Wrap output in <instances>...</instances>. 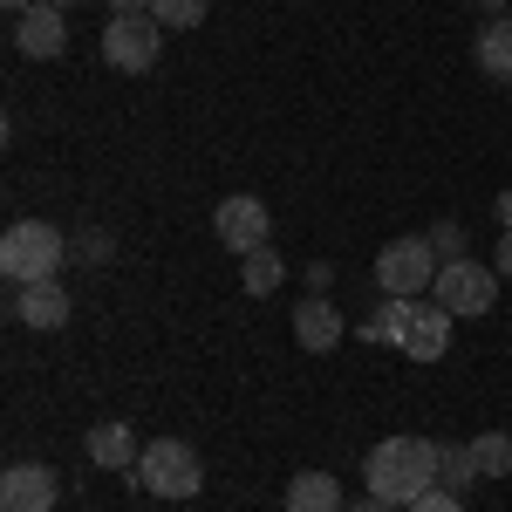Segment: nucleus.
<instances>
[{"label": "nucleus", "mask_w": 512, "mask_h": 512, "mask_svg": "<svg viewBox=\"0 0 512 512\" xmlns=\"http://www.w3.org/2000/svg\"><path fill=\"white\" fill-rule=\"evenodd\" d=\"M437 472H444V444H431V437H383V444L369 451V465H362L369 499H383V506H396V512L417 506L437 485Z\"/></svg>", "instance_id": "1"}, {"label": "nucleus", "mask_w": 512, "mask_h": 512, "mask_svg": "<svg viewBox=\"0 0 512 512\" xmlns=\"http://www.w3.org/2000/svg\"><path fill=\"white\" fill-rule=\"evenodd\" d=\"M62 267H69L62 226H48V219H14V226H7V239H0V274L14 280V287L62 280Z\"/></svg>", "instance_id": "2"}, {"label": "nucleus", "mask_w": 512, "mask_h": 512, "mask_svg": "<svg viewBox=\"0 0 512 512\" xmlns=\"http://www.w3.org/2000/svg\"><path fill=\"white\" fill-rule=\"evenodd\" d=\"M137 485H144L151 499H192L198 485H205V465H198L192 444H178V437H151L144 458H137Z\"/></svg>", "instance_id": "3"}, {"label": "nucleus", "mask_w": 512, "mask_h": 512, "mask_svg": "<svg viewBox=\"0 0 512 512\" xmlns=\"http://www.w3.org/2000/svg\"><path fill=\"white\" fill-rule=\"evenodd\" d=\"M431 301L437 308H451V315H492V301H499V267H485V260H444L431 280Z\"/></svg>", "instance_id": "4"}, {"label": "nucleus", "mask_w": 512, "mask_h": 512, "mask_svg": "<svg viewBox=\"0 0 512 512\" xmlns=\"http://www.w3.org/2000/svg\"><path fill=\"white\" fill-rule=\"evenodd\" d=\"M164 55V21L158 14H110V28H103V62L123 69V76H144V69H158Z\"/></svg>", "instance_id": "5"}, {"label": "nucleus", "mask_w": 512, "mask_h": 512, "mask_svg": "<svg viewBox=\"0 0 512 512\" xmlns=\"http://www.w3.org/2000/svg\"><path fill=\"white\" fill-rule=\"evenodd\" d=\"M437 246H431V233H410V239H390L383 253H376V287L383 294H424L437 280Z\"/></svg>", "instance_id": "6"}, {"label": "nucleus", "mask_w": 512, "mask_h": 512, "mask_svg": "<svg viewBox=\"0 0 512 512\" xmlns=\"http://www.w3.org/2000/svg\"><path fill=\"white\" fill-rule=\"evenodd\" d=\"M212 233H219V246H233V253H260L267 233H274V212L253 192H233V198L212 205Z\"/></svg>", "instance_id": "7"}, {"label": "nucleus", "mask_w": 512, "mask_h": 512, "mask_svg": "<svg viewBox=\"0 0 512 512\" xmlns=\"http://www.w3.org/2000/svg\"><path fill=\"white\" fill-rule=\"evenodd\" d=\"M62 472L55 465H7L0 472V512H55Z\"/></svg>", "instance_id": "8"}, {"label": "nucleus", "mask_w": 512, "mask_h": 512, "mask_svg": "<svg viewBox=\"0 0 512 512\" xmlns=\"http://www.w3.org/2000/svg\"><path fill=\"white\" fill-rule=\"evenodd\" d=\"M69 287L62 280H35V287H14V321L21 328H35V335H55V328H69Z\"/></svg>", "instance_id": "9"}, {"label": "nucleus", "mask_w": 512, "mask_h": 512, "mask_svg": "<svg viewBox=\"0 0 512 512\" xmlns=\"http://www.w3.org/2000/svg\"><path fill=\"white\" fill-rule=\"evenodd\" d=\"M14 48L28 55V62H55L62 48H69V21H62V7H28L21 21H14Z\"/></svg>", "instance_id": "10"}, {"label": "nucleus", "mask_w": 512, "mask_h": 512, "mask_svg": "<svg viewBox=\"0 0 512 512\" xmlns=\"http://www.w3.org/2000/svg\"><path fill=\"white\" fill-rule=\"evenodd\" d=\"M342 328H349V321H342V308H335L328 294H308V301L294 308V342H301L308 355H328L335 342H342Z\"/></svg>", "instance_id": "11"}, {"label": "nucleus", "mask_w": 512, "mask_h": 512, "mask_svg": "<svg viewBox=\"0 0 512 512\" xmlns=\"http://www.w3.org/2000/svg\"><path fill=\"white\" fill-rule=\"evenodd\" d=\"M451 308H437V301H417V315H410V328H403V355L410 362H437V355L451 349Z\"/></svg>", "instance_id": "12"}, {"label": "nucleus", "mask_w": 512, "mask_h": 512, "mask_svg": "<svg viewBox=\"0 0 512 512\" xmlns=\"http://www.w3.org/2000/svg\"><path fill=\"white\" fill-rule=\"evenodd\" d=\"M287 512H349L335 472H294L287 478Z\"/></svg>", "instance_id": "13"}, {"label": "nucleus", "mask_w": 512, "mask_h": 512, "mask_svg": "<svg viewBox=\"0 0 512 512\" xmlns=\"http://www.w3.org/2000/svg\"><path fill=\"white\" fill-rule=\"evenodd\" d=\"M89 458L103 465V472H137V458H144V444L130 424H96L89 431Z\"/></svg>", "instance_id": "14"}, {"label": "nucleus", "mask_w": 512, "mask_h": 512, "mask_svg": "<svg viewBox=\"0 0 512 512\" xmlns=\"http://www.w3.org/2000/svg\"><path fill=\"white\" fill-rule=\"evenodd\" d=\"M472 55H478V69H485L492 82H512V14H492V21L478 28Z\"/></svg>", "instance_id": "15"}, {"label": "nucleus", "mask_w": 512, "mask_h": 512, "mask_svg": "<svg viewBox=\"0 0 512 512\" xmlns=\"http://www.w3.org/2000/svg\"><path fill=\"white\" fill-rule=\"evenodd\" d=\"M417 301H424V294H383V308L369 315V342L403 349V328H410V315H417Z\"/></svg>", "instance_id": "16"}, {"label": "nucleus", "mask_w": 512, "mask_h": 512, "mask_svg": "<svg viewBox=\"0 0 512 512\" xmlns=\"http://www.w3.org/2000/svg\"><path fill=\"white\" fill-rule=\"evenodd\" d=\"M472 465H478V478H506L512 472V437L506 431H478L472 437Z\"/></svg>", "instance_id": "17"}, {"label": "nucleus", "mask_w": 512, "mask_h": 512, "mask_svg": "<svg viewBox=\"0 0 512 512\" xmlns=\"http://www.w3.org/2000/svg\"><path fill=\"white\" fill-rule=\"evenodd\" d=\"M280 274H287V267H280L274 246H260V253H246V260H239V287H246V294H274Z\"/></svg>", "instance_id": "18"}, {"label": "nucleus", "mask_w": 512, "mask_h": 512, "mask_svg": "<svg viewBox=\"0 0 512 512\" xmlns=\"http://www.w3.org/2000/svg\"><path fill=\"white\" fill-rule=\"evenodd\" d=\"M437 485H444V492H458V499H465V492H472V485H478L472 444H444V472H437Z\"/></svg>", "instance_id": "19"}, {"label": "nucleus", "mask_w": 512, "mask_h": 512, "mask_svg": "<svg viewBox=\"0 0 512 512\" xmlns=\"http://www.w3.org/2000/svg\"><path fill=\"white\" fill-rule=\"evenodd\" d=\"M205 7H212V0H151V14H158L164 28H198Z\"/></svg>", "instance_id": "20"}, {"label": "nucleus", "mask_w": 512, "mask_h": 512, "mask_svg": "<svg viewBox=\"0 0 512 512\" xmlns=\"http://www.w3.org/2000/svg\"><path fill=\"white\" fill-rule=\"evenodd\" d=\"M403 512H465V499H458V492H444V485H431L417 506H403Z\"/></svg>", "instance_id": "21"}, {"label": "nucleus", "mask_w": 512, "mask_h": 512, "mask_svg": "<svg viewBox=\"0 0 512 512\" xmlns=\"http://www.w3.org/2000/svg\"><path fill=\"white\" fill-rule=\"evenodd\" d=\"M431 246H437V260H472V253H465V233H458V226H437Z\"/></svg>", "instance_id": "22"}, {"label": "nucleus", "mask_w": 512, "mask_h": 512, "mask_svg": "<svg viewBox=\"0 0 512 512\" xmlns=\"http://www.w3.org/2000/svg\"><path fill=\"white\" fill-rule=\"evenodd\" d=\"M103 260H110V239L89 233V239H82V267H103Z\"/></svg>", "instance_id": "23"}, {"label": "nucleus", "mask_w": 512, "mask_h": 512, "mask_svg": "<svg viewBox=\"0 0 512 512\" xmlns=\"http://www.w3.org/2000/svg\"><path fill=\"white\" fill-rule=\"evenodd\" d=\"M492 267H499V280H512V233H499V246H492Z\"/></svg>", "instance_id": "24"}, {"label": "nucleus", "mask_w": 512, "mask_h": 512, "mask_svg": "<svg viewBox=\"0 0 512 512\" xmlns=\"http://www.w3.org/2000/svg\"><path fill=\"white\" fill-rule=\"evenodd\" d=\"M328 280H335V274H328V260H308V294H328Z\"/></svg>", "instance_id": "25"}, {"label": "nucleus", "mask_w": 512, "mask_h": 512, "mask_svg": "<svg viewBox=\"0 0 512 512\" xmlns=\"http://www.w3.org/2000/svg\"><path fill=\"white\" fill-rule=\"evenodd\" d=\"M110 14H151V0H110Z\"/></svg>", "instance_id": "26"}, {"label": "nucleus", "mask_w": 512, "mask_h": 512, "mask_svg": "<svg viewBox=\"0 0 512 512\" xmlns=\"http://www.w3.org/2000/svg\"><path fill=\"white\" fill-rule=\"evenodd\" d=\"M492 212H499V226L512 233V192H499V205H492Z\"/></svg>", "instance_id": "27"}, {"label": "nucleus", "mask_w": 512, "mask_h": 512, "mask_svg": "<svg viewBox=\"0 0 512 512\" xmlns=\"http://www.w3.org/2000/svg\"><path fill=\"white\" fill-rule=\"evenodd\" d=\"M349 512H396V506H383V499H355Z\"/></svg>", "instance_id": "28"}, {"label": "nucleus", "mask_w": 512, "mask_h": 512, "mask_svg": "<svg viewBox=\"0 0 512 512\" xmlns=\"http://www.w3.org/2000/svg\"><path fill=\"white\" fill-rule=\"evenodd\" d=\"M0 7H7V14H14V21H21V14H28V7H35V0H0Z\"/></svg>", "instance_id": "29"}, {"label": "nucleus", "mask_w": 512, "mask_h": 512, "mask_svg": "<svg viewBox=\"0 0 512 512\" xmlns=\"http://www.w3.org/2000/svg\"><path fill=\"white\" fill-rule=\"evenodd\" d=\"M478 7H492V14H512V0H478Z\"/></svg>", "instance_id": "30"}, {"label": "nucleus", "mask_w": 512, "mask_h": 512, "mask_svg": "<svg viewBox=\"0 0 512 512\" xmlns=\"http://www.w3.org/2000/svg\"><path fill=\"white\" fill-rule=\"evenodd\" d=\"M41 7H62V14H69V7H76V0H41Z\"/></svg>", "instance_id": "31"}]
</instances>
